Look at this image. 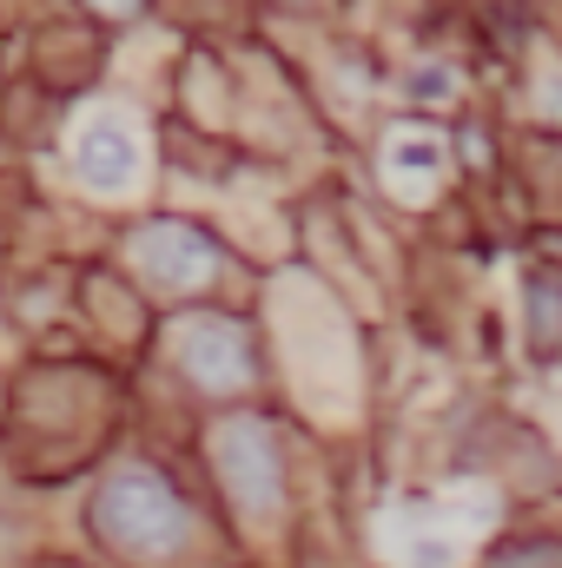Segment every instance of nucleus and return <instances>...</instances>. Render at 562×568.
I'll use <instances>...</instances> for the list:
<instances>
[{
	"label": "nucleus",
	"mask_w": 562,
	"mask_h": 568,
	"mask_svg": "<svg viewBox=\"0 0 562 568\" xmlns=\"http://www.w3.org/2000/svg\"><path fill=\"white\" fill-rule=\"evenodd\" d=\"M93 529H100V542H113V549L133 556V562H165V556L185 549L192 516H185V503L172 496V483H165L159 469L127 463V469H113V476L100 483V496H93Z\"/></svg>",
	"instance_id": "obj_1"
},
{
	"label": "nucleus",
	"mask_w": 562,
	"mask_h": 568,
	"mask_svg": "<svg viewBox=\"0 0 562 568\" xmlns=\"http://www.w3.org/2000/svg\"><path fill=\"white\" fill-rule=\"evenodd\" d=\"M212 469L245 523H272L284 509V456L265 417H225L212 429Z\"/></svg>",
	"instance_id": "obj_2"
},
{
	"label": "nucleus",
	"mask_w": 562,
	"mask_h": 568,
	"mask_svg": "<svg viewBox=\"0 0 562 568\" xmlns=\"http://www.w3.org/2000/svg\"><path fill=\"white\" fill-rule=\"evenodd\" d=\"M133 265L165 291H205L219 278V239L205 225H185V219H152L133 232Z\"/></svg>",
	"instance_id": "obj_3"
},
{
	"label": "nucleus",
	"mask_w": 562,
	"mask_h": 568,
	"mask_svg": "<svg viewBox=\"0 0 562 568\" xmlns=\"http://www.w3.org/2000/svg\"><path fill=\"white\" fill-rule=\"evenodd\" d=\"M172 351H179V371L199 390H212V397H232V390L252 384V337L232 317H212V311L205 317H185L172 331Z\"/></svg>",
	"instance_id": "obj_4"
},
{
	"label": "nucleus",
	"mask_w": 562,
	"mask_h": 568,
	"mask_svg": "<svg viewBox=\"0 0 562 568\" xmlns=\"http://www.w3.org/2000/svg\"><path fill=\"white\" fill-rule=\"evenodd\" d=\"M73 172H80L87 192L120 199V192L140 179V140H133L120 120H87L80 140H73Z\"/></svg>",
	"instance_id": "obj_5"
},
{
	"label": "nucleus",
	"mask_w": 562,
	"mask_h": 568,
	"mask_svg": "<svg viewBox=\"0 0 562 568\" xmlns=\"http://www.w3.org/2000/svg\"><path fill=\"white\" fill-rule=\"evenodd\" d=\"M384 172H391V185L398 192H423L436 172H443V140L436 133H391V145H384Z\"/></svg>",
	"instance_id": "obj_6"
},
{
	"label": "nucleus",
	"mask_w": 562,
	"mask_h": 568,
	"mask_svg": "<svg viewBox=\"0 0 562 568\" xmlns=\"http://www.w3.org/2000/svg\"><path fill=\"white\" fill-rule=\"evenodd\" d=\"M556 324H562V304H556V278H530V351L536 357H556Z\"/></svg>",
	"instance_id": "obj_7"
},
{
	"label": "nucleus",
	"mask_w": 562,
	"mask_h": 568,
	"mask_svg": "<svg viewBox=\"0 0 562 568\" xmlns=\"http://www.w3.org/2000/svg\"><path fill=\"white\" fill-rule=\"evenodd\" d=\"M556 542H523V549H503V556H490L483 568H556Z\"/></svg>",
	"instance_id": "obj_8"
},
{
	"label": "nucleus",
	"mask_w": 562,
	"mask_h": 568,
	"mask_svg": "<svg viewBox=\"0 0 562 568\" xmlns=\"http://www.w3.org/2000/svg\"><path fill=\"white\" fill-rule=\"evenodd\" d=\"M93 13H107V20H127V13H140L145 0H87Z\"/></svg>",
	"instance_id": "obj_9"
}]
</instances>
